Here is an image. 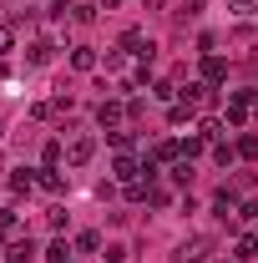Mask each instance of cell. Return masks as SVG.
I'll return each mask as SVG.
<instances>
[{
	"label": "cell",
	"mask_w": 258,
	"mask_h": 263,
	"mask_svg": "<svg viewBox=\"0 0 258 263\" xmlns=\"http://www.w3.org/2000/svg\"><path fill=\"white\" fill-rule=\"evenodd\" d=\"M188 101H193V106H208V101H213V86H193V97H188Z\"/></svg>",
	"instance_id": "cell-19"
},
{
	"label": "cell",
	"mask_w": 258,
	"mask_h": 263,
	"mask_svg": "<svg viewBox=\"0 0 258 263\" xmlns=\"http://www.w3.org/2000/svg\"><path fill=\"white\" fill-rule=\"evenodd\" d=\"M10 41H15V26H0V56L10 51Z\"/></svg>",
	"instance_id": "cell-25"
},
{
	"label": "cell",
	"mask_w": 258,
	"mask_h": 263,
	"mask_svg": "<svg viewBox=\"0 0 258 263\" xmlns=\"http://www.w3.org/2000/svg\"><path fill=\"white\" fill-rule=\"evenodd\" d=\"M228 10H233V15H253L258 0H228Z\"/></svg>",
	"instance_id": "cell-14"
},
{
	"label": "cell",
	"mask_w": 258,
	"mask_h": 263,
	"mask_svg": "<svg viewBox=\"0 0 258 263\" xmlns=\"http://www.w3.org/2000/svg\"><path fill=\"white\" fill-rule=\"evenodd\" d=\"M31 182H35L31 172H15V177H10V187H15V193H31Z\"/></svg>",
	"instance_id": "cell-20"
},
{
	"label": "cell",
	"mask_w": 258,
	"mask_h": 263,
	"mask_svg": "<svg viewBox=\"0 0 258 263\" xmlns=\"http://www.w3.org/2000/svg\"><path fill=\"white\" fill-rule=\"evenodd\" d=\"M46 258H51V263H76V258H71V243H66V238H56V243L46 248Z\"/></svg>",
	"instance_id": "cell-8"
},
{
	"label": "cell",
	"mask_w": 258,
	"mask_h": 263,
	"mask_svg": "<svg viewBox=\"0 0 258 263\" xmlns=\"http://www.w3.org/2000/svg\"><path fill=\"white\" fill-rule=\"evenodd\" d=\"M10 263H35V243L31 238H21V243L10 248Z\"/></svg>",
	"instance_id": "cell-7"
},
{
	"label": "cell",
	"mask_w": 258,
	"mask_h": 263,
	"mask_svg": "<svg viewBox=\"0 0 258 263\" xmlns=\"http://www.w3.org/2000/svg\"><path fill=\"white\" fill-rule=\"evenodd\" d=\"M142 172H147V167L137 162V157H127V152H122V157H117V182H137V177H142Z\"/></svg>",
	"instance_id": "cell-4"
},
{
	"label": "cell",
	"mask_w": 258,
	"mask_h": 263,
	"mask_svg": "<svg viewBox=\"0 0 258 263\" xmlns=\"http://www.w3.org/2000/svg\"><path fill=\"white\" fill-rule=\"evenodd\" d=\"M97 122L106 132H117L122 122H127V106H122V101H101V106H97Z\"/></svg>",
	"instance_id": "cell-3"
},
{
	"label": "cell",
	"mask_w": 258,
	"mask_h": 263,
	"mask_svg": "<svg viewBox=\"0 0 258 263\" xmlns=\"http://www.w3.org/2000/svg\"><path fill=\"white\" fill-rule=\"evenodd\" d=\"M0 127H5V122H0Z\"/></svg>",
	"instance_id": "cell-26"
},
{
	"label": "cell",
	"mask_w": 258,
	"mask_h": 263,
	"mask_svg": "<svg viewBox=\"0 0 258 263\" xmlns=\"http://www.w3.org/2000/svg\"><path fill=\"white\" fill-rule=\"evenodd\" d=\"M41 187H46V193H66V177L56 167H46V172H41Z\"/></svg>",
	"instance_id": "cell-10"
},
{
	"label": "cell",
	"mask_w": 258,
	"mask_h": 263,
	"mask_svg": "<svg viewBox=\"0 0 258 263\" xmlns=\"http://www.w3.org/2000/svg\"><path fill=\"white\" fill-rule=\"evenodd\" d=\"M223 71H228V66L218 61V56H208V61H202V76H208V81H223Z\"/></svg>",
	"instance_id": "cell-11"
},
{
	"label": "cell",
	"mask_w": 258,
	"mask_h": 263,
	"mask_svg": "<svg viewBox=\"0 0 258 263\" xmlns=\"http://www.w3.org/2000/svg\"><path fill=\"white\" fill-rule=\"evenodd\" d=\"M51 51H56L51 41H31V46H26V61H31V66H46V61H51Z\"/></svg>",
	"instance_id": "cell-5"
},
{
	"label": "cell",
	"mask_w": 258,
	"mask_h": 263,
	"mask_svg": "<svg viewBox=\"0 0 258 263\" xmlns=\"http://www.w3.org/2000/svg\"><path fill=\"white\" fill-rule=\"evenodd\" d=\"M197 10H202V0H182V10H177V21H197Z\"/></svg>",
	"instance_id": "cell-18"
},
{
	"label": "cell",
	"mask_w": 258,
	"mask_h": 263,
	"mask_svg": "<svg viewBox=\"0 0 258 263\" xmlns=\"http://www.w3.org/2000/svg\"><path fill=\"white\" fill-rule=\"evenodd\" d=\"M61 147H66V162H71V167H86L91 157H97V137H91L86 127H66Z\"/></svg>",
	"instance_id": "cell-1"
},
{
	"label": "cell",
	"mask_w": 258,
	"mask_h": 263,
	"mask_svg": "<svg viewBox=\"0 0 258 263\" xmlns=\"http://www.w3.org/2000/svg\"><path fill=\"white\" fill-rule=\"evenodd\" d=\"M238 258H243V263L258 258V233H253V238H238Z\"/></svg>",
	"instance_id": "cell-12"
},
{
	"label": "cell",
	"mask_w": 258,
	"mask_h": 263,
	"mask_svg": "<svg viewBox=\"0 0 258 263\" xmlns=\"http://www.w3.org/2000/svg\"><path fill=\"white\" fill-rule=\"evenodd\" d=\"M76 248H81V253H97L101 238H97V233H81V238H76Z\"/></svg>",
	"instance_id": "cell-13"
},
{
	"label": "cell",
	"mask_w": 258,
	"mask_h": 263,
	"mask_svg": "<svg viewBox=\"0 0 258 263\" xmlns=\"http://www.w3.org/2000/svg\"><path fill=\"white\" fill-rule=\"evenodd\" d=\"M152 152H157L162 162H172V157H177V152H182V147H177V142H157V147H152Z\"/></svg>",
	"instance_id": "cell-15"
},
{
	"label": "cell",
	"mask_w": 258,
	"mask_h": 263,
	"mask_svg": "<svg viewBox=\"0 0 258 263\" xmlns=\"http://www.w3.org/2000/svg\"><path fill=\"white\" fill-rule=\"evenodd\" d=\"M202 137H208V142H218V137H223V122H213V117H208V122H202Z\"/></svg>",
	"instance_id": "cell-22"
},
{
	"label": "cell",
	"mask_w": 258,
	"mask_h": 263,
	"mask_svg": "<svg viewBox=\"0 0 258 263\" xmlns=\"http://www.w3.org/2000/svg\"><path fill=\"white\" fill-rule=\"evenodd\" d=\"M202 142H208V137H188V142H177V147H182V157H197V152H202Z\"/></svg>",
	"instance_id": "cell-17"
},
{
	"label": "cell",
	"mask_w": 258,
	"mask_h": 263,
	"mask_svg": "<svg viewBox=\"0 0 258 263\" xmlns=\"http://www.w3.org/2000/svg\"><path fill=\"white\" fill-rule=\"evenodd\" d=\"M101 258H106V263H122V258H127V248H122V243H106V253H101Z\"/></svg>",
	"instance_id": "cell-21"
},
{
	"label": "cell",
	"mask_w": 258,
	"mask_h": 263,
	"mask_svg": "<svg viewBox=\"0 0 258 263\" xmlns=\"http://www.w3.org/2000/svg\"><path fill=\"white\" fill-rule=\"evenodd\" d=\"M193 101H177V106H172V111H167V122H172V127H182V122H193Z\"/></svg>",
	"instance_id": "cell-9"
},
{
	"label": "cell",
	"mask_w": 258,
	"mask_h": 263,
	"mask_svg": "<svg viewBox=\"0 0 258 263\" xmlns=\"http://www.w3.org/2000/svg\"><path fill=\"white\" fill-rule=\"evenodd\" d=\"M172 182H193V162H188V157L172 167Z\"/></svg>",
	"instance_id": "cell-16"
},
{
	"label": "cell",
	"mask_w": 258,
	"mask_h": 263,
	"mask_svg": "<svg viewBox=\"0 0 258 263\" xmlns=\"http://www.w3.org/2000/svg\"><path fill=\"white\" fill-rule=\"evenodd\" d=\"M258 218V202H243V208H238V223H253Z\"/></svg>",
	"instance_id": "cell-24"
},
{
	"label": "cell",
	"mask_w": 258,
	"mask_h": 263,
	"mask_svg": "<svg viewBox=\"0 0 258 263\" xmlns=\"http://www.w3.org/2000/svg\"><path fill=\"white\" fill-rule=\"evenodd\" d=\"M208 258H213V238H208V233L177 243V253H172V263H208Z\"/></svg>",
	"instance_id": "cell-2"
},
{
	"label": "cell",
	"mask_w": 258,
	"mask_h": 263,
	"mask_svg": "<svg viewBox=\"0 0 258 263\" xmlns=\"http://www.w3.org/2000/svg\"><path fill=\"white\" fill-rule=\"evenodd\" d=\"M71 66H76V71H91V66H97V51H91V46H76V51H71Z\"/></svg>",
	"instance_id": "cell-6"
},
{
	"label": "cell",
	"mask_w": 258,
	"mask_h": 263,
	"mask_svg": "<svg viewBox=\"0 0 258 263\" xmlns=\"http://www.w3.org/2000/svg\"><path fill=\"white\" fill-rule=\"evenodd\" d=\"M238 157H258V137H243L238 142Z\"/></svg>",
	"instance_id": "cell-23"
}]
</instances>
